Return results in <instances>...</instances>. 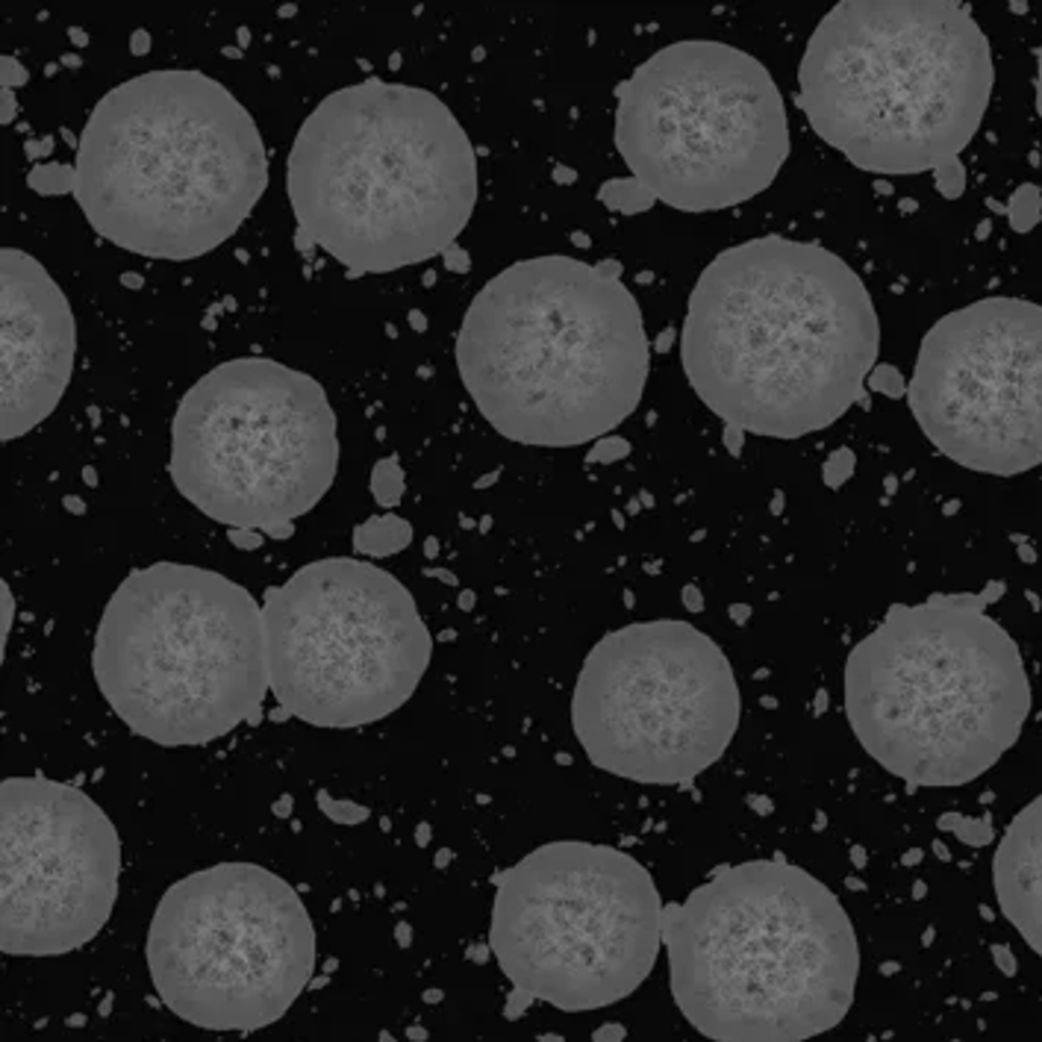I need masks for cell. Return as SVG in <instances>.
Instances as JSON below:
<instances>
[{"instance_id": "cell-4", "label": "cell", "mask_w": 1042, "mask_h": 1042, "mask_svg": "<svg viewBox=\"0 0 1042 1042\" xmlns=\"http://www.w3.org/2000/svg\"><path fill=\"white\" fill-rule=\"evenodd\" d=\"M477 189V154L448 106L427 89L378 78L330 92L286 163L303 236L362 275L454 248Z\"/></svg>"}, {"instance_id": "cell-15", "label": "cell", "mask_w": 1042, "mask_h": 1042, "mask_svg": "<svg viewBox=\"0 0 1042 1042\" xmlns=\"http://www.w3.org/2000/svg\"><path fill=\"white\" fill-rule=\"evenodd\" d=\"M907 401L939 454L995 477L1042 463V307L983 298L925 333Z\"/></svg>"}, {"instance_id": "cell-40", "label": "cell", "mask_w": 1042, "mask_h": 1042, "mask_svg": "<svg viewBox=\"0 0 1042 1042\" xmlns=\"http://www.w3.org/2000/svg\"><path fill=\"white\" fill-rule=\"evenodd\" d=\"M380 1042H395V1036L389 1034V1031H383V1034H380Z\"/></svg>"}, {"instance_id": "cell-19", "label": "cell", "mask_w": 1042, "mask_h": 1042, "mask_svg": "<svg viewBox=\"0 0 1042 1042\" xmlns=\"http://www.w3.org/2000/svg\"><path fill=\"white\" fill-rule=\"evenodd\" d=\"M413 543V527L401 516H371L353 530V548L369 557H392Z\"/></svg>"}, {"instance_id": "cell-38", "label": "cell", "mask_w": 1042, "mask_h": 1042, "mask_svg": "<svg viewBox=\"0 0 1042 1042\" xmlns=\"http://www.w3.org/2000/svg\"><path fill=\"white\" fill-rule=\"evenodd\" d=\"M145 44H147L145 33H136V35H133V51L138 53V51H142V48H145Z\"/></svg>"}, {"instance_id": "cell-8", "label": "cell", "mask_w": 1042, "mask_h": 1042, "mask_svg": "<svg viewBox=\"0 0 1042 1042\" xmlns=\"http://www.w3.org/2000/svg\"><path fill=\"white\" fill-rule=\"evenodd\" d=\"M92 672L136 736L207 745L254 722L271 690L262 607L200 566L130 571L97 625Z\"/></svg>"}, {"instance_id": "cell-21", "label": "cell", "mask_w": 1042, "mask_h": 1042, "mask_svg": "<svg viewBox=\"0 0 1042 1042\" xmlns=\"http://www.w3.org/2000/svg\"><path fill=\"white\" fill-rule=\"evenodd\" d=\"M404 472H401V463L398 457H386L378 460L374 468H371V495L378 504L383 507H395L404 498Z\"/></svg>"}, {"instance_id": "cell-34", "label": "cell", "mask_w": 1042, "mask_h": 1042, "mask_svg": "<svg viewBox=\"0 0 1042 1042\" xmlns=\"http://www.w3.org/2000/svg\"><path fill=\"white\" fill-rule=\"evenodd\" d=\"M292 534H295L292 525H277V527H268V530H266V536H271V539H289Z\"/></svg>"}, {"instance_id": "cell-28", "label": "cell", "mask_w": 1042, "mask_h": 1042, "mask_svg": "<svg viewBox=\"0 0 1042 1042\" xmlns=\"http://www.w3.org/2000/svg\"><path fill=\"white\" fill-rule=\"evenodd\" d=\"M630 454V442L619 440V436H603V440L595 442V448L589 451V463H616V460L628 457Z\"/></svg>"}, {"instance_id": "cell-9", "label": "cell", "mask_w": 1042, "mask_h": 1042, "mask_svg": "<svg viewBox=\"0 0 1042 1042\" xmlns=\"http://www.w3.org/2000/svg\"><path fill=\"white\" fill-rule=\"evenodd\" d=\"M663 942L654 878L610 845L560 839L498 871L489 948L518 992L566 1013L642 987Z\"/></svg>"}, {"instance_id": "cell-13", "label": "cell", "mask_w": 1042, "mask_h": 1042, "mask_svg": "<svg viewBox=\"0 0 1042 1042\" xmlns=\"http://www.w3.org/2000/svg\"><path fill=\"white\" fill-rule=\"evenodd\" d=\"M145 957L159 999L183 1022L259 1031L283 1019L312 981L316 930L275 871L218 863L165 889Z\"/></svg>"}, {"instance_id": "cell-30", "label": "cell", "mask_w": 1042, "mask_h": 1042, "mask_svg": "<svg viewBox=\"0 0 1042 1042\" xmlns=\"http://www.w3.org/2000/svg\"><path fill=\"white\" fill-rule=\"evenodd\" d=\"M722 440H724V448H728V454H733V457H740L742 440H745V431H740V427H731V424H724Z\"/></svg>"}, {"instance_id": "cell-24", "label": "cell", "mask_w": 1042, "mask_h": 1042, "mask_svg": "<svg viewBox=\"0 0 1042 1042\" xmlns=\"http://www.w3.org/2000/svg\"><path fill=\"white\" fill-rule=\"evenodd\" d=\"M319 811L324 813L330 822H337V825H345V827L360 825V822H365V818L371 816L369 807H362V804H353V802H342V798H333L328 790H321L319 793Z\"/></svg>"}, {"instance_id": "cell-36", "label": "cell", "mask_w": 1042, "mask_h": 1042, "mask_svg": "<svg viewBox=\"0 0 1042 1042\" xmlns=\"http://www.w3.org/2000/svg\"><path fill=\"white\" fill-rule=\"evenodd\" d=\"M1036 60H1040V74H1036V110L1042 115V51H1036Z\"/></svg>"}, {"instance_id": "cell-18", "label": "cell", "mask_w": 1042, "mask_h": 1042, "mask_svg": "<svg viewBox=\"0 0 1042 1042\" xmlns=\"http://www.w3.org/2000/svg\"><path fill=\"white\" fill-rule=\"evenodd\" d=\"M992 887L1004 919L1042 957V795L1022 807L1001 836Z\"/></svg>"}, {"instance_id": "cell-27", "label": "cell", "mask_w": 1042, "mask_h": 1042, "mask_svg": "<svg viewBox=\"0 0 1042 1042\" xmlns=\"http://www.w3.org/2000/svg\"><path fill=\"white\" fill-rule=\"evenodd\" d=\"M854 472V454L848 448H839L836 454H830V460L825 463V483L827 486H843Z\"/></svg>"}, {"instance_id": "cell-12", "label": "cell", "mask_w": 1042, "mask_h": 1042, "mask_svg": "<svg viewBox=\"0 0 1042 1042\" xmlns=\"http://www.w3.org/2000/svg\"><path fill=\"white\" fill-rule=\"evenodd\" d=\"M262 621L277 704L316 728L386 719L431 666V630L410 589L353 557L307 563L271 586Z\"/></svg>"}, {"instance_id": "cell-5", "label": "cell", "mask_w": 1042, "mask_h": 1042, "mask_svg": "<svg viewBox=\"0 0 1042 1042\" xmlns=\"http://www.w3.org/2000/svg\"><path fill=\"white\" fill-rule=\"evenodd\" d=\"M268 186L257 121L200 71H147L89 115L74 198L97 236L151 259H198L236 236Z\"/></svg>"}, {"instance_id": "cell-10", "label": "cell", "mask_w": 1042, "mask_h": 1042, "mask_svg": "<svg viewBox=\"0 0 1042 1042\" xmlns=\"http://www.w3.org/2000/svg\"><path fill=\"white\" fill-rule=\"evenodd\" d=\"M616 147L657 200L713 213L757 198L790 156L766 65L724 42H674L616 86Z\"/></svg>"}, {"instance_id": "cell-25", "label": "cell", "mask_w": 1042, "mask_h": 1042, "mask_svg": "<svg viewBox=\"0 0 1042 1042\" xmlns=\"http://www.w3.org/2000/svg\"><path fill=\"white\" fill-rule=\"evenodd\" d=\"M933 180H937V189L942 198H960L966 192V168L960 159H951V163L939 165L937 172H933Z\"/></svg>"}, {"instance_id": "cell-23", "label": "cell", "mask_w": 1042, "mask_h": 1042, "mask_svg": "<svg viewBox=\"0 0 1042 1042\" xmlns=\"http://www.w3.org/2000/svg\"><path fill=\"white\" fill-rule=\"evenodd\" d=\"M30 186L39 195H62V192H74V168L65 165H39L30 174Z\"/></svg>"}, {"instance_id": "cell-7", "label": "cell", "mask_w": 1042, "mask_h": 1042, "mask_svg": "<svg viewBox=\"0 0 1042 1042\" xmlns=\"http://www.w3.org/2000/svg\"><path fill=\"white\" fill-rule=\"evenodd\" d=\"M992 80L990 42L960 3L843 0L804 51L798 104L860 172H937L978 133Z\"/></svg>"}, {"instance_id": "cell-20", "label": "cell", "mask_w": 1042, "mask_h": 1042, "mask_svg": "<svg viewBox=\"0 0 1042 1042\" xmlns=\"http://www.w3.org/2000/svg\"><path fill=\"white\" fill-rule=\"evenodd\" d=\"M598 198L603 200V207H610L612 213L621 216H639L657 204L651 192L637 180V177H621V180H607L598 189Z\"/></svg>"}, {"instance_id": "cell-29", "label": "cell", "mask_w": 1042, "mask_h": 1042, "mask_svg": "<svg viewBox=\"0 0 1042 1042\" xmlns=\"http://www.w3.org/2000/svg\"><path fill=\"white\" fill-rule=\"evenodd\" d=\"M227 536H230V543L236 545V548H241V551H254V548L262 545V530H241V527H233Z\"/></svg>"}, {"instance_id": "cell-39", "label": "cell", "mask_w": 1042, "mask_h": 1042, "mask_svg": "<svg viewBox=\"0 0 1042 1042\" xmlns=\"http://www.w3.org/2000/svg\"><path fill=\"white\" fill-rule=\"evenodd\" d=\"M398 942H401V946H404V942H410V928H404V925L398 928Z\"/></svg>"}, {"instance_id": "cell-1", "label": "cell", "mask_w": 1042, "mask_h": 1042, "mask_svg": "<svg viewBox=\"0 0 1042 1042\" xmlns=\"http://www.w3.org/2000/svg\"><path fill=\"white\" fill-rule=\"evenodd\" d=\"M878 348V312L845 259L813 241L763 236L701 271L681 360L724 424L798 440L863 401Z\"/></svg>"}, {"instance_id": "cell-3", "label": "cell", "mask_w": 1042, "mask_h": 1042, "mask_svg": "<svg viewBox=\"0 0 1042 1042\" xmlns=\"http://www.w3.org/2000/svg\"><path fill=\"white\" fill-rule=\"evenodd\" d=\"M674 1004L713 1042H807L848 1017L860 948L839 898L784 860L722 866L663 907Z\"/></svg>"}, {"instance_id": "cell-2", "label": "cell", "mask_w": 1042, "mask_h": 1042, "mask_svg": "<svg viewBox=\"0 0 1042 1042\" xmlns=\"http://www.w3.org/2000/svg\"><path fill=\"white\" fill-rule=\"evenodd\" d=\"M457 369L504 440L575 448L603 440L642 401L646 321L616 259H522L465 312Z\"/></svg>"}, {"instance_id": "cell-14", "label": "cell", "mask_w": 1042, "mask_h": 1042, "mask_svg": "<svg viewBox=\"0 0 1042 1042\" xmlns=\"http://www.w3.org/2000/svg\"><path fill=\"white\" fill-rule=\"evenodd\" d=\"M571 728L592 766L610 775L642 786L690 784L736 736V674L690 621H637L586 654Z\"/></svg>"}, {"instance_id": "cell-6", "label": "cell", "mask_w": 1042, "mask_h": 1042, "mask_svg": "<svg viewBox=\"0 0 1042 1042\" xmlns=\"http://www.w3.org/2000/svg\"><path fill=\"white\" fill-rule=\"evenodd\" d=\"M1004 592L893 603L845 663L854 736L914 786H963L990 772L1031 713V681L1008 630L987 616Z\"/></svg>"}, {"instance_id": "cell-16", "label": "cell", "mask_w": 1042, "mask_h": 1042, "mask_svg": "<svg viewBox=\"0 0 1042 1042\" xmlns=\"http://www.w3.org/2000/svg\"><path fill=\"white\" fill-rule=\"evenodd\" d=\"M118 878V830L83 790L42 775L0 784L3 955L89 946L113 916Z\"/></svg>"}, {"instance_id": "cell-31", "label": "cell", "mask_w": 1042, "mask_h": 1042, "mask_svg": "<svg viewBox=\"0 0 1042 1042\" xmlns=\"http://www.w3.org/2000/svg\"><path fill=\"white\" fill-rule=\"evenodd\" d=\"M530 995H527V992H518V990H513V995H509V1004H507V1017L509 1019H516L518 1013H522V1010L527 1008V1004H530Z\"/></svg>"}, {"instance_id": "cell-32", "label": "cell", "mask_w": 1042, "mask_h": 1042, "mask_svg": "<svg viewBox=\"0 0 1042 1042\" xmlns=\"http://www.w3.org/2000/svg\"><path fill=\"white\" fill-rule=\"evenodd\" d=\"M592 1040L595 1042H619V1040H625V1028H621V1025H603V1028H598V1031H595Z\"/></svg>"}, {"instance_id": "cell-17", "label": "cell", "mask_w": 1042, "mask_h": 1042, "mask_svg": "<svg viewBox=\"0 0 1042 1042\" xmlns=\"http://www.w3.org/2000/svg\"><path fill=\"white\" fill-rule=\"evenodd\" d=\"M0 440L35 431L65 395L78 353L74 312L44 266L18 248L0 250Z\"/></svg>"}, {"instance_id": "cell-22", "label": "cell", "mask_w": 1042, "mask_h": 1042, "mask_svg": "<svg viewBox=\"0 0 1042 1042\" xmlns=\"http://www.w3.org/2000/svg\"><path fill=\"white\" fill-rule=\"evenodd\" d=\"M1008 216H1010V227L1019 233L1034 230V227L1040 225L1042 195L1034 183H1025V186H1019V189L1013 192V198H1010V204H1008Z\"/></svg>"}, {"instance_id": "cell-26", "label": "cell", "mask_w": 1042, "mask_h": 1042, "mask_svg": "<svg viewBox=\"0 0 1042 1042\" xmlns=\"http://www.w3.org/2000/svg\"><path fill=\"white\" fill-rule=\"evenodd\" d=\"M869 386L887 398H901L907 392V383H905V378H901V371H898L896 365H887V362H880V365L871 369Z\"/></svg>"}, {"instance_id": "cell-33", "label": "cell", "mask_w": 1042, "mask_h": 1042, "mask_svg": "<svg viewBox=\"0 0 1042 1042\" xmlns=\"http://www.w3.org/2000/svg\"><path fill=\"white\" fill-rule=\"evenodd\" d=\"M995 960L1001 963V969L1008 974H1013V957H1010L1008 948H995Z\"/></svg>"}, {"instance_id": "cell-35", "label": "cell", "mask_w": 1042, "mask_h": 1042, "mask_svg": "<svg viewBox=\"0 0 1042 1042\" xmlns=\"http://www.w3.org/2000/svg\"><path fill=\"white\" fill-rule=\"evenodd\" d=\"M683 603H687L690 610H701V595H698L695 589H687V592H683Z\"/></svg>"}, {"instance_id": "cell-11", "label": "cell", "mask_w": 1042, "mask_h": 1042, "mask_svg": "<svg viewBox=\"0 0 1042 1042\" xmlns=\"http://www.w3.org/2000/svg\"><path fill=\"white\" fill-rule=\"evenodd\" d=\"M168 472L192 507L230 530L292 525L337 481V413L303 371L227 360L183 395Z\"/></svg>"}, {"instance_id": "cell-37", "label": "cell", "mask_w": 1042, "mask_h": 1042, "mask_svg": "<svg viewBox=\"0 0 1042 1042\" xmlns=\"http://www.w3.org/2000/svg\"><path fill=\"white\" fill-rule=\"evenodd\" d=\"M406 1036H410V1040H415V1042H422V1040H427V1031H424V1028H410V1031H406Z\"/></svg>"}]
</instances>
